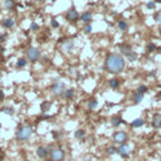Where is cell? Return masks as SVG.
Here are the masks:
<instances>
[{
  "instance_id": "f546056e",
  "label": "cell",
  "mask_w": 161,
  "mask_h": 161,
  "mask_svg": "<svg viewBox=\"0 0 161 161\" xmlns=\"http://www.w3.org/2000/svg\"><path fill=\"white\" fill-rule=\"evenodd\" d=\"M155 50H156V45H155L154 43H149V44H147V52L152 53V52H155Z\"/></svg>"
},
{
  "instance_id": "9c48e42d",
  "label": "cell",
  "mask_w": 161,
  "mask_h": 161,
  "mask_svg": "<svg viewBox=\"0 0 161 161\" xmlns=\"http://www.w3.org/2000/svg\"><path fill=\"white\" fill-rule=\"evenodd\" d=\"M49 149L45 147V146H39L38 149H37V155H38V157L40 159H45L49 156Z\"/></svg>"
},
{
  "instance_id": "ac0fdd59",
  "label": "cell",
  "mask_w": 161,
  "mask_h": 161,
  "mask_svg": "<svg viewBox=\"0 0 161 161\" xmlns=\"http://www.w3.org/2000/svg\"><path fill=\"white\" fill-rule=\"evenodd\" d=\"M142 101H143V94L138 93V92H136L135 94H133V103L135 105H140Z\"/></svg>"
},
{
  "instance_id": "d4e9b609",
  "label": "cell",
  "mask_w": 161,
  "mask_h": 161,
  "mask_svg": "<svg viewBox=\"0 0 161 161\" xmlns=\"http://www.w3.org/2000/svg\"><path fill=\"white\" fill-rule=\"evenodd\" d=\"M26 63H28V61H26L25 58H20V59L17 62V67L18 68H24L26 66Z\"/></svg>"
},
{
  "instance_id": "f35d334b",
  "label": "cell",
  "mask_w": 161,
  "mask_h": 161,
  "mask_svg": "<svg viewBox=\"0 0 161 161\" xmlns=\"http://www.w3.org/2000/svg\"><path fill=\"white\" fill-rule=\"evenodd\" d=\"M155 3H156V4H161V0H155Z\"/></svg>"
},
{
  "instance_id": "3957f363",
  "label": "cell",
  "mask_w": 161,
  "mask_h": 161,
  "mask_svg": "<svg viewBox=\"0 0 161 161\" xmlns=\"http://www.w3.org/2000/svg\"><path fill=\"white\" fill-rule=\"evenodd\" d=\"M52 93L54 96H62L64 93V91H66V86H64L63 82H61L59 79H56L54 82L52 84Z\"/></svg>"
},
{
  "instance_id": "ab89813d",
  "label": "cell",
  "mask_w": 161,
  "mask_h": 161,
  "mask_svg": "<svg viewBox=\"0 0 161 161\" xmlns=\"http://www.w3.org/2000/svg\"><path fill=\"white\" fill-rule=\"evenodd\" d=\"M37 1H39V3H43V1H45V0H37Z\"/></svg>"
},
{
  "instance_id": "52a82bcc",
  "label": "cell",
  "mask_w": 161,
  "mask_h": 161,
  "mask_svg": "<svg viewBox=\"0 0 161 161\" xmlns=\"http://www.w3.org/2000/svg\"><path fill=\"white\" fill-rule=\"evenodd\" d=\"M117 154H119L121 157L126 159V157H128L131 155V147L128 146L127 143H121V146L117 149Z\"/></svg>"
},
{
  "instance_id": "d6a6232c",
  "label": "cell",
  "mask_w": 161,
  "mask_h": 161,
  "mask_svg": "<svg viewBox=\"0 0 161 161\" xmlns=\"http://www.w3.org/2000/svg\"><path fill=\"white\" fill-rule=\"evenodd\" d=\"M30 30H31V31L39 30V25L37 24V23H31V24H30Z\"/></svg>"
},
{
  "instance_id": "4fadbf2b",
  "label": "cell",
  "mask_w": 161,
  "mask_h": 161,
  "mask_svg": "<svg viewBox=\"0 0 161 161\" xmlns=\"http://www.w3.org/2000/svg\"><path fill=\"white\" fill-rule=\"evenodd\" d=\"M152 126L155 128H161V115L155 113L152 117Z\"/></svg>"
},
{
  "instance_id": "7c38bea8",
  "label": "cell",
  "mask_w": 161,
  "mask_h": 161,
  "mask_svg": "<svg viewBox=\"0 0 161 161\" xmlns=\"http://www.w3.org/2000/svg\"><path fill=\"white\" fill-rule=\"evenodd\" d=\"M79 19H80V21H83L84 24H88V23H91V20H92V14L89 12H84L82 15H79Z\"/></svg>"
},
{
  "instance_id": "7a4b0ae2",
  "label": "cell",
  "mask_w": 161,
  "mask_h": 161,
  "mask_svg": "<svg viewBox=\"0 0 161 161\" xmlns=\"http://www.w3.org/2000/svg\"><path fill=\"white\" fill-rule=\"evenodd\" d=\"M33 127L31 126H21L18 128L17 131V140L20 142H24V141H28L29 138L33 136Z\"/></svg>"
},
{
  "instance_id": "4316f807",
  "label": "cell",
  "mask_w": 161,
  "mask_h": 161,
  "mask_svg": "<svg viewBox=\"0 0 161 161\" xmlns=\"http://www.w3.org/2000/svg\"><path fill=\"white\" fill-rule=\"evenodd\" d=\"M4 113H7V115H9V116H13L14 115V110L12 108V107H4V108L1 110Z\"/></svg>"
},
{
  "instance_id": "603a6c76",
  "label": "cell",
  "mask_w": 161,
  "mask_h": 161,
  "mask_svg": "<svg viewBox=\"0 0 161 161\" xmlns=\"http://www.w3.org/2000/svg\"><path fill=\"white\" fill-rule=\"evenodd\" d=\"M84 135H86V131L84 130H82V128H79V130H77L76 132H74V136H76V138H83L84 137Z\"/></svg>"
},
{
  "instance_id": "1f68e13d",
  "label": "cell",
  "mask_w": 161,
  "mask_h": 161,
  "mask_svg": "<svg viewBox=\"0 0 161 161\" xmlns=\"http://www.w3.org/2000/svg\"><path fill=\"white\" fill-rule=\"evenodd\" d=\"M107 152H108L110 155H115V154H117V149L113 147V146H110L108 149H107Z\"/></svg>"
},
{
  "instance_id": "ba28073f",
  "label": "cell",
  "mask_w": 161,
  "mask_h": 161,
  "mask_svg": "<svg viewBox=\"0 0 161 161\" xmlns=\"http://www.w3.org/2000/svg\"><path fill=\"white\" fill-rule=\"evenodd\" d=\"M113 141L116 143H126L127 141V133L125 131H116L113 135Z\"/></svg>"
},
{
  "instance_id": "ffe728a7",
  "label": "cell",
  "mask_w": 161,
  "mask_h": 161,
  "mask_svg": "<svg viewBox=\"0 0 161 161\" xmlns=\"http://www.w3.org/2000/svg\"><path fill=\"white\" fill-rule=\"evenodd\" d=\"M120 84H121V80L117 79V78H113V79L110 80V87L111 88H119Z\"/></svg>"
},
{
  "instance_id": "d590c367",
  "label": "cell",
  "mask_w": 161,
  "mask_h": 161,
  "mask_svg": "<svg viewBox=\"0 0 161 161\" xmlns=\"http://www.w3.org/2000/svg\"><path fill=\"white\" fill-rule=\"evenodd\" d=\"M8 38V34L7 33H3V34H0V42H4L5 39Z\"/></svg>"
},
{
  "instance_id": "5b68a950",
  "label": "cell",
  "mask_w": 161,
  "mask_h": 161,
  "mask_svg": "<svg viewBox=\"0 0 161 161\" xmlns=\"http://www.w3.org/2000/svg\"><path fill=\"white\" fill-rule=\"evenodd\" d=\"M66 19L69 21V23H73V24H76L77 21L79 20V14H78V12L76 10V8H71L67 12V14H66Z\"/></svg>"
},
{
  "instance_id": "f1b7e54d",
  "label": "cell",
  "mask_w": 161,
  "mask_h": 161,
  "mask_svg": "<svg viewBox=\"0 0 161 161\" xmlns=\"http://www.w3.org/2000/svg\"><path fill=\"white\" fill-rule=\"evenodd\" d=\"M155 7H156V3H155V0H152V1H149V3L146 4V8H147L149 10H154Z\"/></svg>"
},
{
  "instance_id": "8992f818",
  "label": "cell",
  "mask_w": 161,
  "mask_h": 161,
  "mask_svg": "<svg viewBox=\"0 0 161 161\" xmlns=\"http://www.w3.org/2000/svg\"><path fill=\"white\" fill-rule=\"evenodd\" d=\"M49 155H50V160L52 161H63L64 156H66V155H64V151L59 147L52 150Z\"/></svg>"
},
{
  "instance_id": "60d3db41",
  "label": "cell",
  "mask_w": 161,
  "mask_h": 161,
  "mask_svg": "<svg viewBox=\"0 0 161 161\" xmlns=\"http://www.w3.org/2000/svg\"><path fill=\"white\" fill-rule=\"evenodd\" d=\"M159 52H160V54H161V48H160V49H159Z\"/></svg>"
},
{
  "instance_id": "d6986e66",
  "label": "cell",
  "mask_w": 161,
  "mask_h": 161,
  "mask_svg": "<svg viewBox=\"0 0 161 161\" xmlns=\"http://www.w3.org/2000/svg\"><path fill=\"white\" fill-rule=\"evenodd\" d=\"M63 96H64V97H66L67 100L73 98V96H74V89H73V88L66 89V91H64V93H63Z\"/></svg>"
},
{
  "instance_id": "e0dca14e",
  "label": "cell",
  "mask_w": 161,
  "mask_h": 161,
  "mask_svg": "<svg viewBox=\"0 0 161 161\" xmlns=\"http://www.w3.org/2000/svg\"><path fill=\"white\" fill-rule=\"evenodd\" d=\"M117 26H119V29L121 31H126L128 29V24H127V21L126 20H119V23H117Z\"/></svg>"
},
{
  "instance_id": "5bb4252c",
  "label": "cell",
  "mask_w": 161,
  "mask_h": 161,
  "mask_svg": "<svg viewBox=\"0 0 161 161\" xmlns=\"http://www.w3.org/2000/svg\"><path fill=\"white\" fill-rule=\"evenodd\" d=\"M122 123H125V121H123L122 117H120V116L113 117V119H112V121H111V125L113 126V127H119L120 125H122Z\"/></svg>"
},
{
  "instance_id": "836d02e7",
  "label": "cell",
  "mask_w": 161,
  "mask_h": 161,
  "mask_svg": "<svg viewBox=\"0 0 161 161\" xmlns=\"http://www.w3.org/2000/svg\"><path fill=\"white\" fill-rule=\"evenodd\" d=\"M155 20H156L159 24H161V10H160V12H157L156 15H155Z\"/></svg>"
},
{
  "instance_id": "7402d4cb",
  "label": "cell",
  "mask_w": 161,
  "mask_h": 161,
  "mask_svg": "<svg viewBox=\"0 0 161 161\" xmlns=\"http://www.w3.org/2000/svg\"><path fill=\"white\" fill-rule=\"evenodd\" d=\"M126 57H127V59L130 61V62H135V61H137V54H136V53L133 52V50H131Z\"/></svg>"
},
{
  "instance_id": "b9f144b4",
  "label": "cell",
  "mask_w": 161,
  "mask_h": 161,
  "mask_svg": "<svg viewBox=\"0 0 161 161\" xmlns=\"http://www.w3.org/2000/svg\"><path fill=\"white\" fill-rule=\"evenodd\" d=\"M160 34H161V29H160Z\"/></svg>"
},
{
  "instance_id": "cb8c5ba5",
  "label": "cell",
  "mask_w": 161,
  "mask_h": 161,
  "mask_svg": "<svg viewBox=\"0 0 161 161\" xmlns=\"http://www.w3.org/2000/svg\"><path fill=\"white\" fill-rule=\"evenodd\" d=\"M97 105H98V102L96 101L94 98H92V100L88 101V108H89V110H94L96 107H97Z\"/></svg>"
},
{
  "instance_id": "8d00e7d4",
  "label": "cell",
  "mask_w": 161,
  "mask_h": 161,
  "mask_svg": "<svg viewBox=\"0 0 161 161\" xmlns=\"http://www.w3.org/2000/svg\"><path fill=\"white\" fill-rule=\"evenodd\" d=\"M4 97H5V94H4V92L1 89H0V102H1L3 100H4Z\"/></svg>"
},
{
  "instance_id": "4dcf8cb0",
  "label": "cell",
  "mask_w": 161,
  "mask_h": 161,
  "mask_svg": "<svg viewBox=\"0 0 161 161\" xmlns=\"http://www.w3.org/2000/svg\"><path fill=\"white\" fill-rule=\"evenodd\" d=\"M92 30H93V28H92V24H91V23L86 24V26H84V31H86V33L89 34V33H92Z\"/></svg>"
},
{
  "instance_id": "9a60e30c",
  "label": "cell",
  "mask_w": 161,
  "mask_h": 161,
  "mask_svg": "<svg viewBox=\"0 0 161 161\" xmlns=\"http://www.w3.org/2000/svg\"><path fill=\"white\" fill-rule=\"evenodd\" d=\"M120 50H121V53L123 56H127L132 49H131V47L128 44H120Z\"/></svg>"
},
{
  "instance_id": "30bf717a",
  "label": "cell",
  "mask_w": 161,
  "mask_h": 161,
  "mask_svg": "<svg viewBox=\"0 0 161 161\" xmlns=\"http://www.w3.org/2000/svg\"><path fill=\"white\" fill-rule=\"evenodd\" d=\"M1 25L4 26L5 29H12L15 26V20L13 18H7V19H3L1 21Z\"/></svg>"
},
{
  "instance_id": "2e32d148",
  "label": "cell",
  "mask_w": 161,
  "mask_h": 161,
  "mask_svg": "<svg viewBox=\"0 0 161 161\" xmlns=\"http://www.w3.org/2000/svg\"><path fill=\"white\" fill-rule=\"evenodd\" d=\"M145 125V120L143 119H136V120H133L132 123H131V126L133 128H138V127H141Z\"/></svg>"
},
{
  "instance_id": "44dd1931",
  "label": "cell",
  "mask_w": 161,
  "mask_h": 161,
  "mask_svg": "<svg viewBox=\"0 0 161 161\" xmlns=\"http://www.w3.org/2000/svg\"><path fill=\"white\" fill-rule=\"evenodd\" d=\"M73 47H74V43H73V40H71V39L64 43V50H72Z\"/></svg>"
},
{
  "instance_id": "74e56055",
  "label": "cell",
  "mask_w": 161,
  "mask_h": 161,
  "mask_svg": "<svg viewBox=\"0 0 161 161\" xmlns=\"http://www.w3.org/2000/svg\"><path fill=\"white\" fill-rule=\"evenodd\" d=\"M4 50H5V48L0 45V54H3V53H4Z\"/></svg>"
},
{
  "instance_id": "6da1fadb",
  "label": "cell",
  "mask_w": 161,
  "mask_h": 161,
  "mask_svg": "<svg viewBox=\"0 0 161 161\" xmlns=\"http://www.w3.org/2000/svg\"><path fill=\"white\" fill-rule=\"evenodd\" d=\"M126 66V61L121 54L117 53H111L107 56L106 61H105V67L106 71L110 73H120L125 69Z\"/></svg>"
},
{
  "instance_id": "e575fe53",
  "label": "cell",
  "mask_w": 161,
  "mask_h": 161,
  "mask_svg": "<svg viewBox=\"0 0 161 161\" xmlns=\"http://www.w3.org/2000/svg\"><path fill=\"white\" fill-rule=\"evenodd\" d=\"M50 25H52V28H59V23H58L56 19H53L50 21Z\"/></svg>"
},
{
  "instance_id": "83f0119b",
  "label": "cell",
  "mask_w": 161,
  "mask_h": 161,
  "mask_svg": "<svg viewBox=\"0 0 161 161\" xmlns=\"http://www.w3.org/2000/svg\"><path fill=\"white\" fill-rule=\"evenodd\" d=\"M137 92H138V93H141V94H145V93L147 92V87H146V86H138Z\"/></svg>"
},
{
  "instance_id": "8fae6325",
  "label": "cell",
  "mask_w": 161,
  "mask_h": 161,
  "mask_svg": "<svg viewBox=\"0 0 161 161\" xmlns=\"http://www.w3.org/2000/svg\"><path fill=\"white\" fill-rule=\"evenodd\" d=\"M4 8L8 12H14L15 10V1L14 0H4Z\"/></svg>"
},
{
  "instance_id": "277c9868",
  "label": "cell",
  "mask_w": 161,
  "mask_h": 161,
  "mask_svg": "<svg viewBox=\"0 0 161 161\" xmlns=\"http://www.w3.org/2000/svg\"><path fill=\"white\" fill-rule=\"evenodd\" d=\"M26 58H28V61H30L31 63H35L40 59V52L39 49H37L34 47H30L28 48V50H26Z\"/></svg>"
},
{
  "instance_id": "484cf974",
  "label": "cell",
  "mask_w": 161,
  "mask_h": 161,
  "mask_svg": "<svg viewBox=\"0 0 161 161\" xmlns=\"http://www.w3.org/2000/svg\"><path fill=\"white\" fill-rule=\"evenodd\" d=\"M50 106H52L50 102H43L42 106H40V108H42V111H43V112H47L48 110L50 108Z\"/></svg>"
}]
</instances>
